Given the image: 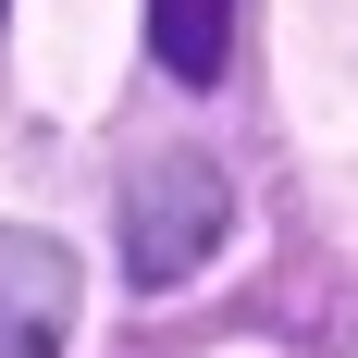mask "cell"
I'll list each match as a JSON object with an SVG mask.
<instances>
[{
	"instance_id": "1",
	"label": "cell",
	"mask_w": 358,
	"mask_h": 358,
	"mask_svg": "<svg viewBox=\"0 0 358 358\" xmlns=\"http://www.w3.org/2000/svg\"><path fill=\"white\" fill-rule=\"evenodd\" d=\"M222 222H235L222 161H210V148H161V161H136V173H124V272H136L148 296L185 285V272L222 248Z\"/></svg>"
},
{
	"instance_id": "2",
	"label": "cell",
	"mask_w": 358,
	"mask_h": 358,
	"mask_svg": "<svg viewBox=\"0 0 358 358\" xmlns=\"http://www.w3.org/2000/svg\"><path fill=\"white\" fill-rule=\"evenodd\" d=\"M74 334V248L37 222H0V358H62Z\"/></svg>"
},
{
	"instance_id": "3",
	"label": "cell",
	"mask_w": 358,
	"mask_h": 358,
	"mask_svg": "<svg viewBox=\"0 0 358 358\" xmlns=\"http://www.w3.org/2000/svg\"><path fill=\"white\" fill-rule=\"evenodd\" d=\"M222 50H235V0H148V62H161V74L210 87Z\"/></svg>"
},
{
	"instance_id": "4",
	"label": "cell",
	"mask_w": 358,
	"mask_h": 358,
	"mask_svg": "<svg viewBox=\"0 0 358 358\" xmlns=\"http://www.w3.org/2000/svg\"><path fill=\"white\" fill-rule=\"evenodd\" d=\"M0 13H13V0H0Z\"/></svg>"
}]
</instances>
